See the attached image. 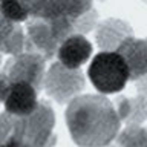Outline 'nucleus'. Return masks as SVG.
Instances as JSON below:
<instances>
[{
	"label": "nucleus",
	"instance_id": "nucleus-1",
	"mask_svg": "<svg viewBox=\"0 0 147 147\" xmlns=\"http://www.w3.org/2000/svg\"><path fill=\"white\" fill-rule=\"evenodd\" d=\"M121 118L113 101L103 95H78L69 101L66 124L78 146H106L118 136Z\"/></svg>",
	"mask_w": 147,
	"mask_h": 147
},
{
	"label": "nucleus",
	"instance_id": "nucleus-2",
	"mask_svg": "<svg viewBox=\"0 0 147 147\" xmlns=\"http://www.w3.org/2000/svg\"><path fill=\"white\" fill-rule=\"evenodd\" d=\"M75 34L74 25L67 18H45L31 16L26 20L25 51L37 52L46 60L57 55V51L64 38Z\"/></svg>",
	"mask_w": 147,
	"mask_h": 147
},
{
	"label": "nucleus",
	"instance_id": "nucleus-3",
	"mask_svg": "<svg viewBox=\"0 0 147 147\" xmlns=\"http://www.w3.org/2000/svg\"><path fill=\"white\" fill-rule=\"evenodd\" d=\"M87 77L100 94H117L130 80V71L118 51H103L94 57Z\"/></svg>",
	"mask_w": 147,
	"mask_h": 147
},
{
	"label": "nucleus",
	"instance_id": "nucleus-4",
	"mask_svg": "<svg viewBox=\"0 0 147 147\" xmlns=\"http://www.w3.org/2000/svg\"><path fill=\"white\" fill-rule=\"evenodd\" d=\"M55 115L52 107L40 101L35 110L25 117H17V146H51L55 144L52 133Z\"/></svg>",
	"mask_w": 147,
	"mask_h": 147
},
{
	"label": "nucleus",
	"instance_id": "nucleus-5",
	"mask_svg": "<svg viewBox=\"0 0 147 147\" xmlns=\"http://www.w3.org/2000/svg\"><path fill=\"white\" fill-rule=\"evenodd\" d=\"M84 87V74L80 67H67L61 61L51 64L45 77V89L51 98L64 104L74 100Z\"/></svg>",
	"mask_w": 147,
	"mask_h": 147
},
{
	"label": "nucleus",
	"instance_id": "nucleus-6",
	"mask_svg": "<svg viewBox=\"0 0 147 147\" xmlns=\"http://www.w3.org/2000/svg\"><path fill=\"white\" fill-rule=\"evenodd\" d=\"M45 67L46 58L43 55L31 51H23L20 54L11 55V58L5 63L3 72L11 83L28 81L40 90L41 86H45Z\"/></svg>",
	"mask_w": 147,
	"mask_h": 147
},
{
	"label": "nucleus",
	"instance_id": "nucleus-7",
	"mask_svg": "<svg viewBox=\"0 0 147 147\" xmlns=\"http://www.w3.org/2000/svg\"><path fill=\"white\" fill-rule=\"evenodd\" d=\"M94 8L92 0H37L31 6V16L45 18H67L74 22Z\"/></svg>",
	"mask_w": 147,
	"mask_h": 147
},
{
	"label": "nucleus",
	"instance_id": "nucleus-8",
	"mask_svg": "<svg viewBox=\"0 0 147 147\" xmlns=\"http://www.w3.org/2000/svg\"><path fill=\"white\" fill-rule=\"evenodd\" d=\"M5 110L16 117H25L38 106V89L28 81H14L5 98Z\"/></svg>",
	"mask_w": 147,
	"mask_h": 147
},
{
	"label": "nucleus",
	"instance_id": "nucleus-9",
	"mask_svg": "<svg viewBox=\"0 0 147 147\" xmlns=\"http://www.w3.org/2000/svg\"><path fill=\"white\" fill-rule=\"evenodd\" d=\"M117 51L123 55L129 66L130 81H135L147 74V37L136 38L130 35L118 46Z\"/></svg>",
	"mask_w": 147,
	"mask_h": 147
},
{
	"label": "nucleus",
	"instance_id": "nucleus-10",
	"mask_svg": "<svg viewBox=\"0 0 147 147\" xmlns=\"http://www.w3.org/2000/svg\"><path fill=\"white\" fill-rule=\"evenodd\" d=\"M133 35V29L127 22L119 18H107L96 25L95 41L100 49L117 51L127 37Z\"/></svg>",
	"mask_w": 147,
	"mask_h": 147
},
{
	"label": "nucleus",
	"instance_id": "nucleus-11",
	"mask_svg": "<svg viewBox=\"0 0 147 147\" xmlns=\"http://www.w3.org/2000/svg\"><path fill=\"white\" fill-rule=\"evenodd\" d=\"M92 55V43L83 34H71L57 51V58L67 67H80Z\"/></svg>",
	"mask_w": 147,
	"mask_h": 147
},
{
	"label": "nucleus",
	"instance_id": "nucleus-12",
	"mask_svg": "<svg viewBox=\"0 0 147 147\" xmlns=\"http://www.w3.org/2000/svg\"><path fill=\"white\" fill-rule=\"evenodd\" d=\"M25 41L26 34L23 28L17 22L9 20L0 14V63H2L3 54L16 55L23 52Z\"/></svg>",
	"mask_w": 147,
	"mask_h": 147
},
{
	"label": "nucleus",
	"instance_id": "nucleus-13",
	"mask_svg": "<svg viewBox=\"0 0 147 147\" xmlns=\"http://www.w3.org/2000/svg\"><path fill=\"white\" fill-rule=\"evenodd\" d=\"M117 142L127 147L147 146V129L141 124H126L124 130L118 133Z\"/></svg>",
	"mask_w": 147,
	"mask_h": 147
},
{
	"label": "nucleus",
	"instance_id": "nucleus-14",
	"mask_svg": "<svg viewBox=\"0 0 147 147\" xmlns=\"http://www.w3.org/2000/svg\"><path fill=\"white\" fill-rule=\"evenodd\" d=\"M0 14L12 22L22 23L31 17V9L22 0H0Z\"/></svg>",
	"mask_w": 147,
	"mask_h": 147
},
{
	"label": "nucleus",
	"instance_id": "nucleus-15",
	"mask_svg": "<svg viewBox=\"0 0 147 147\" xmlns=\"http://www.w3.org/2000/svg\"><path fill=\"white\" fill-rule=\"evenodd\" d=\"M0 146H17V117L0 113Z\"/></svg>",
	"mask_w": 147,
	"mask_h": 147
},
{
	"label": "nucleus",
	"instance_id": "nucleus-16",
	"mask_svg": "<svg viewBox=\"0 0 147 147\" xmlns=\"http://www.w3.org/2000/svg\"><path fill=\"white\" fill-rule=\"evenodd\" d=\"M130 107L124 124H142L147 119V96L138 94L133 98H129Z\"/></svg>",
	"mask_w": 147,
	"mask_h": 147
},
{
	"label": "nucleus",
	"instance_id": "nucleus-17",
	"mask_svg": "<svg viewBox=\"0 0 147 147\" xmlns=\"http://www.w3.org/2000/svg\"><path fill=\"white\" fill-rule=\"evenodd\" d=\"M96 25H98V12L92 8L90 11L83 14L74 22V31H75V34H87L94 28H96Z\"/></svg>",
	"mask_w": 147,
	"mask_h": 147
},
{
	"label": "nucleus",
	"instance_id": "nucleus-18",
	"mask_svg": "<svg viewBox=\"0 0 147 147\" xmlns=\"http://www.w3.org/2000/svg\"><path fill=\"white\" fill-rule=\"evenodd\" d=\"M113 104H115V109H117L119 118H121V121L124 123L127 118V115H129V107H130L129 96H118V98L113 101Z\"/></svg>",
	"mask_w": 147,
	"mask_h": 147
},
{
	"label": "nucleus",
	"instance_id": "nucleus-19",
	"mask_svg": "<svg viewBox=\"0 0 147 147\" xmlns=\"http://www.w3.org/2000/svg\"><path fill=\"white\" fill-rule=\"evenodd\" d=\"M9 86H11V81L8 80L6 74H5L3 71H0V103L5 101V98H6Z\"/></svg>",
	"mask_w": 147,
	"mask_h": 147
},
{
	"label": "nucleus",
	"instance_id": "nucleus-20",
	"mask_svg": "<svg viewBox=\"0 0 147 147\" xmlns=\"http://www.w3.org/2000/svg\"><path fill=\"white\" fill-rule=\"evenodd\" d=\"M135 86H136L138 94L147 96V74L142 75L141 78H138V80H135Z\"/></svg>",
	"mask_w": 147,
	"mask_h": 147
},
{
	"label": "nucleus",
	"instance_id": "nucleus-21",
	"mask_svg": "<svg viewBox=\"0 0 147 147\" xmlns=\"http://www.w3.org/2000/svg\"><path fill=\"white\" fill-rule=\"evenodd\" d=\"M22 2H25V3L28 5V6H29V9H31V6H32V5H34V3L37 2V0H22Z\"/></svg>",
	"mask_w": 147,
	"mask_h": 147
},
{
	"label": "nucleus",
	"instance_id": "nucleus-22",
	"mask_svg": "<svg viewBox=\"0 0 147 147\" xmlns=\"http://www.w3.org/2000/svg\"><path fill=\"white\" fill-rule=\"evenodd\" d=\"M144 2H147V0H144Z\"/></svg>",
	"mask_w": 147,
	"mask_h": 147
}]
</instances>
